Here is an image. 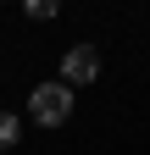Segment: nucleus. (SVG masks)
I'll use <instances>...</instances> for the list:
<instances>
[{"mask_svg":"<svg viewBox=\"0 0 150 155\" xmlns=\"http://www.w3.org/2000/svg\"><path fill=\"white\" fill-rule=\"evenodd\" d=\"M28 111H33L39 127H61L67 116H72V89L67 83H39V89L28 94Z\"/></svg>","mask_w":150,"mask_h":155,"instance_id":"obj_1","label":"nucleus"},{"mask_svg":"<svg viewBox=\"0 0 150 155\" xmlns=\"http://www.w3.org/2000/svg\"><path fill=\"white\" fill-rule=\"evenodd\" d=\"M100 78V50L95 45H72L67 55H61V83L72 89V83H95Z\"/></svg>","mask_w":150,"mask_h":155,"instance_id":"obj_2","label":"nucleus"},{"mask_svg":"<svg viewBox=\"0 0 150 155\" xmlns=\"http://www.w3.org/2000/svg\"><path fill=\"white\" fill-rule=\"evenodd\" d=\"M17 133H22V122H17L11 111H0V150H11V144H17Z\"/></svg>","mask_w":150,"mask_h":155,"instance_id":"obj_3","label":"nucleus"},{"mask_svg":"<svg viewBox=\"0 0 150 155\" xmlns=\"http://www.w3.org/2000/svg\"><path fill=\"white\" fill-rule=\"evenodd\" d=\"M22 6H28V17H56L61 0H22Z\"/></svg>","mask_w":150,"mask_h":155,"instance_id":"obj_4","label":"nucleus"}]
</instances>
